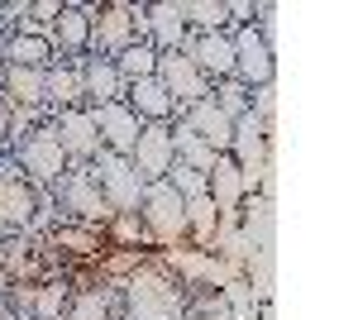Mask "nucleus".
Wrapping results in <instances>:
<instances>
[{"label": "nucleus", "mask_w": 358, "mask_h": 320, "mask_svg": "<svg viewBox=\"0 0 358 320\" xmlns=\"http://www.w3.org/2000/svg\"><path fill=\"white\" fill-rule=\"evenodd\" d=\"M129 316L134 320H177L182 316V282L172 277L163 253H153L148 267L129 277Z\"/></svg>", "instance_id": "f257e3e1"}, {"label": "nucleus", "mask_w": 358, "mask_h": 320, "mask_svg": "<svg viewBox=\"0 0 358 320\" xmlns=\"http://www.w3.org/2000/svg\"><path fill=\"white\" fill-rule=\"evenodd\" d=\"M138 220L143 235L153 244V253H167L177 244H187V215H182V196L172 191V182H153L138 196Z\"/></svg>", "instance_id": "f03ea898"}, {"label": "nucleus", "mask_w": 358, "mask_h": 320, "mask_svg": "<svg viewBox=\"0 0 358 320\" xmlns=\"http://www.w3.org/2000/svg\"><path fill=\"white\" fill-rule=\"evenodd\" d=\"M138 15L143 5H91V48H101L106 57L124 53L138 34Z\"/></svg>", "instance_id": "7ed1b4c3"}, {"label": "nucleus", "mask_w": 358, "mask_h": 320, "mask_svg": "<svg viewBox=\"0 0 358 320\" xmlns=\"http://www.w3.org/2000/svg\"><path fill=\"white\" fill-rule=\"evenodd\" d=\"M129 167L143 187L153 182H167V172L177 167V148H172V125H143L134 139V153H129Z\"/></svg>", "instance_id": "20e7f679"}, {"label": "nucleus", "mask_w": 358, "mask_h": 320, "mask_svg": "<svg viewBox=\"0 0 358 320\" xmlns=\"http://www.w3.org/2000/svg\"><path fill=\"white\" fill-rule=\"evenodd\" d=\"M91 177H96V187H101V196H106L110 215H120V211H138L143 182L134 177L129 158H115V153H106V148H101V153L91 158Z\"/></svg>", "instance_id": "39448f33"}, {"label": "nucleus", "mask_w": 358, "mask_h": 320, "mask_svg": "<svg viewBox=\"0 0 358 320\" xmlns=\"http://www.w3.org/2000/svg\"><path fill=\"white\" fill-rule=\"evenodd\" d=\"M153 77L163 81V91L172 96V101H177V110L201 106V101H206V96L215 91L210 81L196 72V62L182 53V48H167V53H158V72H153Z\"/></svg>", "instance_id": "423d86ee"}, {"label": "nucleus", "mask_w": 358, "mask_h": 320, "mask_svg": "<svg viewBox=\"0 0 358 320\" xmlns=\"http://www.w3.org/2000/svg\"><path fill=\"white\" fill-rule=\"evenodd\" d=\"M234 81H244L248 91L273 86V48H268V29L244 25L234 34Z\"/></svg>", "instance_id": "0eeeda50"}, {"label": "nucleus", "mask_w": 358, "mask_h": 320, "mask_svg": "<svg viewBox=\"0 0 358 320\" xmlns=\"http://www.w3.org/2000/svg\"><path fill=\"white\" fill-rule=\"evenodd\" d=\"M182 53L192 57L196 72L210 86L234 77V34H196L192 43H182Z\"/></svg>", "instance_id": "6e6552de"}, {"label": "nucleus", "mask_w": 358, "mask_h": 320, "mask_svg": "<svg viewBox=\"0 0 358 320\" xmlns=\"http://www.w3.org/2000/svg\"><path fill=\"white\" fill-rule=\"evenodd\" d=\"M53 249L62 267H77V263H96L101 249H106V230L101 225H86V220H62L53 230Z\"/></svg>", "instance_id": "1a4fd4ad"}, {"label": "nucleus", "mask_w": 358, "mask_h": 320, "mask_svg": "<svg viewBox=\"0 0 358 320\" xmlns=\"http://www.w3.org/2000/svg\"><path fill=\"white\" fill-rule=\"evenodd\" d=\"M96 115V134H101V148L106 153H115V158H129L134 153V139H138V115L124 101H115V106H96L91 110Z\"/></svg>", "instance_id": "9d476101"}, {"label": "nucleus", "mask_w": 358, "mask_h": 320, "mask_svg": "<svg viewBox=\"0 0 358 320\" xmlns=\"http://www.w3.org/2000/svg\"><path fill=\"white\" fill-rule=\"evenodd\" d=\"M57 144H62V153L67 158H96L101 153V134H96V115L91 106H77V110H62V120H57Z\"/></svg>", "instance_id": "9b49d317"}, {"label": "nucleus", "mask_w": 358, "mask_h": 320, "mask_svg": "<svg viewBox=\"0 0 358 320\" xmlns=\"http://www.w3.org/2000/svg\"><path fill=\"white\" fill-rule=\"evenodd\" d=\"M124 106L138 115V125H172V115H177V101L163 91V81H158V77L124 86Z\"/></svg>", "instance_id": "f8f14e48"}, {"label": "nucleus", "mask_w": 358, "mask_h": 320, "mask_svg": "<svg viewBox=\"0 0 358 320\" xmlns=\"http://www.w3.org/2000/svg\"><path fill=\"white\" fill-rule=\"evenodd\" d=\"M182 125H187L196 139H206L215 153H229V144H234V120H229V115H224V110L215 106L210 96H206L201 106L187 110V115H182Z\"/></svg>", "instance_id": "ddd939ff"}, {"label": "nucleus", "mask_w": 358, "mask_h": 320, "mask_svg": "<svg viewBox=\"0 0 358 320\" xmlns=\"http://www.w3.org/2000/svg\"><path fill=\"white\" fill-rule=\"evenodd\" d=\"M62 191H67V211H72V220H86V225H106V220H110V206H106V196H101V187H96L91 167L72 172Z\"/></svg>", "instance_id": "4468645a"}, {"label": "nucleus", "mask_w": 358, "mask_h": 320, "mask_svg": "<svg viewBox=\"0 0 358 320\" xmlns=\"http://www.w3.org/2000/svg\"><path fill=\"white\" fill-rule=\"evenodd\" d=\"M24 167L38 182H57V177L67 172V153H62V144H57L53 130H38V134L24 139Z\"/></svg>", "instance_id": "2eb2a0df"}, {"label": "nucleus", "mask_w": 358, "mask_h": 320, "mask_svg": "<svg viewBox=\"0 0 358 320\" xmlns=\"http://www.w3.org/2000/svg\"><path fill=\"white\" fill-rule=\"evenodd\" d=\"M82 91H86V101H91V110L124 101V81H120V72H115L110 57H91V62H82Z\"/></svg>", "instance_id": "dca6fc26"}, {"label": "nucleus", "mask_w": 358, "mask_h": 320, "mask_svg": "<svg viewBox=\"0 0 358 320\" xmlns=\"http://www.w3.org/2000/svg\"><path fill=\"white\" fill-rule=\"evenodd\" d=\"M48 43H53V53H86L91 48V10L82 5H62V15L53 20V34H48Z\"/></svg>", "instance_id": "f3484780"}, {"label": "nucleus", "mask_w": 358, "mask_h": 320, "mask_svg": "<svg viewBox=\"0 0 358 320\" xmlns=\"http://www.w3.org/2000/svg\"><path fill=\"white\" fill-rule=\"evenodd\" d=\"M48 62H53V43H48V34H20V39H10V48H5V67L48 72Z\"/></svg>", "instance_id": "a211bd4d"}, {"label": "nucleus", "mask_w": 358, "mask_h": 320, "mask_svg": "<svg viewBox=\"0 0 358 320\" xmlns=\"http://www.w3.org/2000/svg\"><path fill=\"white\" fill-rule=\"evenodd\" d=\"M115 72H120V81L124 86H134V81H148L153 72H158V48L148 43V39H134L124 53H115Z\"/></svg>", "instance_id": "6ab92c4d"}, {"label": "nucleus", "mask_w": 358, "mask_h": 320, "mask_svg": "<svg viewBox=\"0 0 358 320\" xmlns=\"http://www.w3.org/2000/svg\"><path fill=\"white\" fill-rule=\"evenodd\" d=\"M172 148H177V162L192 167V172H201V177H210V167H215V158H220V153H215L206 139H196L182 120L172 125Z\"/></svg>", "instance_id": "aec40b11"}, {"label": "nucleus", "mask_w": 358, "mask_h": 320, "mask_svg": "<svg viewBox=\"0 0 358 320\" xmlns=\"http://www.w3.org/2000/svg\"><path fill=\"white\" fill-rule=\"evenodd\" d=\"M5 77H10V86H5V106H38L43 96H48V81H43V72H29V67H5Z\"/></svg>", "instance_id": "412c9836"}, {"label": "nucleus", "mask_w": 358, "mask_h": 320, "mask_svg": "<svg viewBox=\"0 0 358 320\" xmlns=\"http://www.w3.org/2000/svg\"><path fill=\"white\" fill-rule=\"evenodd\" d=\"M182 15H187V29L196 34H224L229 25V5H182Z\"/></svg>", "instance_id": "4be33fe9"}, {"label": "nucleus", "mask_w": 358, "mask_h": 320, "mask_svg": "<svg viewBox=\"0 0 358 320\" xmlns=\"http://www.w3.org/2000/svg\"><path fill=\"white\" fill-rule=\"evenodd\" d=\"M215 86H220V96H210V101H215V106L224 110V115H229V120H244L248 110H253V91H248L244 81H215Z\"/></svg>", "instance_id": "5701e85b"}, {"label": "nucleus", "mask_w": 358, "mask_h": 320, "mask_svg": "<svg viewBox=\"0 0 358 320\" xmlns=\"http://www.w3.org/2000/svg\"><path fill=\"white\" fill-rule=\"evenodd\" d=\"M5 220H15V225H24L29 215H34V206H38V196H34V187H24V182H5Z\"/></svg>", "instance_id": "b1692460"}, {"label": "nucleus", "mask_w": 358, "mask_h": 320, "mask_svg": "<svg viewBox=\"0 0 358 320\" xmlns=\"http://www.w3.org/2000/svg\"><path fill=\"white\" fill-rule=\"evenodd\" d=\"M5 134H10V106L0 101V139H5Z\"/></svg>", "instance_id": "393cba45"}]
</instances>
